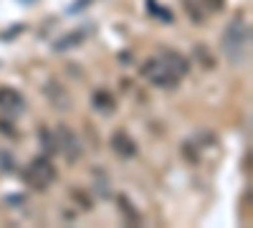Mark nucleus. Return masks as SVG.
Masks as SVG:
<instances>
[{"label": "nucleus", "instance_id": "nucleus-20", "mask_svg": "<svg viewBox=\"0 0 253 228\" xmlns=\"http://www.w3.org/2000/svg\"><path fill=\"white\" fill-rule=\"evenodd\" d=\"M0 132H3L5 137H15L18 132H15V127H13V124L8 122V119H0Z\"/></svg>", "mask_w": 253, "mask_h": 228}, {"label": "nucleus", "instance_id": "nucleus-14", "mask_svg": "<svg viewBox=\"0 0 253 228\" xmlns=\"http://www.w3.org/2000/svg\"><path fill=\"white\" fill-rule=\"evenodd\" d=\"M38 137H41V142H43V150H46V155L58 152V147H56V137H53V132H51V130L41 127V130H38Z\"/></svg>", "mask_w": 253, "mask_h": 228}, {"label": "nucleus", "instance_id": "nucleus-22", "mask_svg": "<svg viewBox=\"0 0 253 228\" xmlns=\"http://www.w3.org/2000/svg\"><path fill=\"white\" fill-rule=\"evenodd\" d=\"M5 203L13 205V208H18V205H23V203H26V195H20V193H15V195H5Z\"/></svg>", "mask_w": 253, "mask_h": 228}, {"label": "nucleus", "instance_id": "nucleus-24", "mask_svg": "<svg viewBox=\"0 0 253 228\" xmlns=\"http://www.w3.org/2000/svg\"><path fill=\"white\" fill-rule=\"evenodd\" d=\"M203 3L213 10V13H218V10H223L225 8V0H203Z\"/></svg>", "mask_w": 253, "mask_h": 228}, {"label": "nucleus", "instance_id": "nucleus-16", "mask_svg": "<svg viewBox=\"0 0 253 228\" xmlns=\"http://www.w3.org/2000/svg\"><path fill=\"white\" fill-rule=\"evenodd\" d=\"M0 173H15V157L8 150H0Z\"/></svg>", "mask_w": 253, "mask_h": 228}, {"label": "nucleus", "instance_id": "nucleus-17", "mask_svg": "<svg viewBox=\"0 0 253 228\" xmlns=\"http://www.w3.org/2000/svg\"><path fill=\"white\" fill-rule=\"evenodd\" d=\"M23 31H26V23H15L13 28H8V31H3V33H0V41H13L15 36H20Z\"/></svg>", "mask_w": 253, "mask_h": 228}, {"label": "nucleus", "instance_id": "nucleus-9", "mask_svg": "<svg viewBox=\"0 0 253 228\" xmlns=\"http://www.w3.org/2000/svg\"><path fill=\"white\" fill-rule=\"evenodd\" d=\"M43 94L51 99V104L56 109H69L71 107V99H69V91L63 89L58 81H48V84L43 87Z\"/></svg>", "mask_w": 253, "mask_h": 228}, {"label": "nucleus", "instance_id": "nucleus-2", "mask_svg": "<svg viewBox=\"0 0 253 228\" xmlns=\"http://www.w3.org/2000/svg\"><path fill=\"white\" fill-rule=\"evenodd\" d=\"M20 178H23L26 185H31L33 190H46L56 180V168L51 165L48 157H33L28 168L20 170Z\"/></svg>", "mask_w": 253, "mask_h": 228}, {"label": "nucleus", "instance_id": "nucleus-5", "mask_svg": "<svg viewBox=\"0 0 253 228\" xmlns=\"http://www.w3.org/2000/svg\"><path fill=\"white\" fill-rule=\"evenodd\" d=\"M109 144H112V150H114L122 160H129V157L137 155V142H134L129 135H126L124 130H117V132L112 135Z\"/></svg>", "mask_w": 253, "mask_h": 228}, {"label": "nucleus", "instance_id": "nucleus-6", "mask_svg": "<svg viewBox=\"0 0 253 228\" xmlns=\"http://www.w3.org/2000/svg\"><path fill=\"white\" fill-rule=\"evenodd\" d=\"M0 109H3L5 114H20L26 109V99L20 96L15 89H10V87H3L0 89Z\"/></svg>", "mask_w": 253, "mask_h": 228}, {"label": "nucleus", "instance_id": "nucleus-23", "mask_svg": "<svg viewBox=\"0 0 253 228\" xmlns=\"http://www.w3.org/2000/svg\"><path fill=\"white\" fill-rule=\"evenodd\" d=\"M101 198H109L112 193H109V185H107V180H96V188H94Z\"/></svg>", "mask_w": 253, "mask_h": 228}, {"label": "nucleus", "instance_id": "nucleus-4", "mask_svg": "<svg viewBox=\"0 0 253 228\" xmlns=\"http://www.w3.org/2000/svg\"><path fill=\"white\" fill-rule=\"evenodd\" d=\"M56 147H58V152L66 157L69 162H76L81 155H84V144H81V139H79V135L71 130V127H66V124H58V130H56Z\"/></svg>", "mask_w": 253, "mask_h": 228}, {"label": "nucleus", "instance_id": "nucleus-10", "mask_svg": "<svg viewBox=\"0 0 253 228\" xmlns=\"http://www.w3.org/2000/svg\"><path fill=\"white\" fill-rule=\"evenodd\" d=\"M84 38H86V33L84 31H69V33H63V36H58L56 41H53V51L56 53H63V51H71V48H76V46H81L84 44Z\"/></svg>", "mask_w": 253, "mask_h": 228}, {"label": "nucleus", "instance_id": "nucleus-12", "mask_svg": "<svg viewBox=\"0 0 253 228\" xmlns=\"http://www.w3.org/2000/svg\"><path fill=\"white\" fill-rule=\"evenodd\" d=\"M182 5L190 15V20H193L195 26H203L205 23V10H203V3H198V0H182Z\"/></svg>", "mask_w": 253, "mask_h": 228}, {"label": "nucleus", "instance_id": "nucleus-18", "mask_svg": "<svg viewBox=\"0 0 253 228\" xmlns=\"http://www.w3.org/2000/svg\"><path fill=\"white\" fill-rule=\"evenodd\" d=\"M71 195H74V200L79 203V208H84V211H91V200H89L86 195H84V193H79V190H74Z\"/></svg>", "mask_w": 253, "mask_h": 228}, {"label": "nucleus", "instance_id": "nucleus-26", "mask_svg": "<svg viewBox=\"0 0 253 228\" xmlns=\"http://www.w3.org/2000/svg\"><path fill=\"white\" fill-rule=\"evenodd\" d=\"M18 3H20V5H33L36 0H18Z\"/></svg>", "mask_w": 253, "mask_h": 228}, {"label": "nucleus", "instance_id": "nucleus-19", "mask_svg": "<svg viewBox=\"0 0 253 228\" xmlns=\"http://www.w3.org/2000/svg\"><path fill=\"white\" fill-rule=\"evenodd\" d=\"M182 155L190 160V162H195L198 155H195V142H182Z\"/></svg>", "mask_w": 253, "mask_h": 228}, {"label": "nucleus", "instance_id": "nucleus-3", "mask_svg": "<svg viewBox=\"0 0 253 228\" xmlns=\"http://www.w3.org/2000/svg\"><path fill=\"white\" fill-rule=\"evenodd\" d=\"M142 76L150 79L152 84L160 87V89H175L177 81H180L170 69L162 64V58H147L144 64H142Z\"/></svg>", "mask_w": 253, "mask_h": 228}, {"label": "nucleus", "instance_id": "nucleus-15", "mask_svg": "<svg viewBox=\"0 0 253 228\" xmlns=\"http://www.w3.org/2000/svg\"><path fill=\"white\" fill-rule=\"evenodd\" d=\"M147 8H150V13H152V15H157L160 20H165V23H172V20H175V15H172L170 10H167V8H160V5L155 3V0H147Z\"/></svg>", "mask_w": 253, "mask_h": 228}, {"label": "nucleus", "instance_id": "nucleus-1", "mask_svg": "<svg viewBox=\"0 0 253 228\" xmlns=\"http://www.w3.org/2000/svg\"><path fill=\"white\" fill-rule=\"evenodd\" d=\"M220 46H223L225 58L233 66L248 64V56H251V26H248V20H243V18L230 20L223 31V36H220Z\"/></svg>", "mask_w": 253, "mask_h": 228}, {"label": "nucleus", "instance_id": "nucleus-25", "mask_svg": "<svg viewBox=\"0 0 253 228\" xmlns=\"http://www.w3.org/2000/svg\"><path fill=\"white\" fill-rule=\"evenodd\" d=\"M119 61H124V66H129V61H132V53H119Z\"/></svg>", "mask_w": 253, "mask_h": 228}, {"label": "nucleus", "instance_id": "nucleus-8", "mask_svg": "<svg viewBox=\"0 0 253 228\" xmlns=\"http://www.w3.org/2000/svg\"><path fill=\"white\" fill-rule=\"evenodd\" d=\"M91 107H94V112H99L101 117H109V114H114V109H117V101H114V96H112L107 89H96V91L91 94Z\"/></svg>", "mask_w": 253, "mask_h": 228}, {"label": "nucleus", "instance_id": "nucleus-13", "mask_svg": "<svg viewBox=\"0 0 253 228\" xmlns=\"http://www.w3.org/2000/svg\"><path fill=\"white\" fill-rule=\"evenodd\" d=\"M193 53H195V58L200 61V66H205L208 71H210V69H215V56L208 51V46L195 44V46H193Z\"/></svg>", "mask_w": 253, "mask_h": 228}, {"label": "nucleus", "instance_id": "nucleus-7", "mask_svg": "<svg viewBox=\"0 0 253 228\" xmlns=\"http://www.w3.org/2000/svg\"><path fill=\"white\" fill-rule=\"evenodd\" d=\"M162 64L167 66V69H170L177 79H182V76H187V71H190V61L180 53V51H172V48H165L162 51Z\"/></svg>", "mask_w": 253, "mask_h": 228}, {"label": "nucleus", "instance_id": "nucleus-21", "mask_svg": "<svg viewBox=\"0 0 253 228\" xmlns=\"http://www.w3.org/2000/svg\"><path fill=\"white\" fill-rule=\"evenodd\" d=\"M91 5V0H74V5H69V13H79V10H86Z\"/></svg>", "mask_w": 253, "mask_h": 228}, {"label": "nucleus", "instance_id": "nucleus-11", "mask_svg": "<svg viewBox=\"0 0 253 228\" xmlns=\"http://www.w3.org/2000/svg\"><path fill=\"white\" fill-rule=\"evenodd\" d=\"M117 203H119V211H122V216H124V221L129 223V226H139L142 223V216H139V211L134 208V203L126 198V195H119L117 198Z\"/></svg>", "mask_w": 253, "mask_h": 228}]
</instances>
